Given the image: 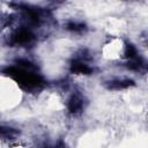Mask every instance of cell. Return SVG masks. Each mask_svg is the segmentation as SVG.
I'll use <instances>...</instances> for the list:
<instances>
[{"label": "cell", "mask_w": 148, "mask_h": 148, "mask_svg": "<svg viewBox=\"0 0 148 148\" xmlns=\"http://www.w3.org/2000/svg\"><path fill=\"white\" fill-rule=\"evenodd\" d=\"M3 73L14 77L17 81V83L22 88H25V89L36 88L43 83V80L39 75L32 74V73H27L17 67H7L6 69H3Z\"/></svg>", "instance_id": "obj_1"}, {"label": "cell", "mask_w": 148, "mask_h": 148, "mask_svg": "<svg viewBox=\"0 0 148 148\" xmlns=\"http://www.w3.org/2000/svg\"><path fill=\"white\" fill-rule=\"evenodd\" d=\"M31 39H32V35L27 29H21L13 36V43L15 44H25Z\"/></svg>", "instance_id": "obj_2"}, {"label": "cell", "mask_w": 148, "mask_h": 148, "mask_svg": "<svg viewBox=\"0 0 148 148\" xmlns=\"http://www.w3.org/2000/svg\"><path fill=\"white\" fill-rule=\"evenodd\" d=\"M133 84H134V82L132 80H112V81H110V82L106 83V87L109 89L120 90V89L128 88V87H131Z\"/></svg>", "instance_id": "obj_3"}, {"label": "cell", "mask_w": 148, "mask_h": 148, "mask_svg": "<svg viewBox=\"0 0 148 148\" xmlns=\"http://www.w3.org/2000/svg\"><path fill=\"white\" fill-rule=\"evenodd\" d=\"M71 72H73V73H80V74H89V73H91V69L87 65H84L83 62L75 60L71 65Z\"/></svg>", "instance_id": "obj_4"}, {"label": "cell", "mask_w": 148, "mask_h": 148, "mask_svg": "<svg viewBox=\"0 0 148 148\" xmlns=\"http://www.w3.org/2000/svg\"><path fill=\"white\" fill-rule=\"evenodd\" d=\"M81 108H82V101H81V98L79 96H76V95L72 96L71 99L68 101V110H69V112L75 113V112L80 111Z\"/></svg>", "instance_id": "obj_5"}, {"label": "cell", "mask_w": 148, "mask_h": 148, "mask_svg": "<svg viewBox=\"0 0 148 148\" xmlns=\"http://www.w3.org/2000/svg\"><path fill=\"white\" fill-rule=\"evenodd\" d=\"M125 57H126V58H130L131 60H132V59H135V58L138 57L136 50H135V47H134L132 44H127L126 50H125Z\"/></svg>", "instance_id": "obj_6"}, {"label": "cell", "mask_w": 148, "mask_h": 148, "mask_svg": "<svg viewBox=\"0 0 148 148\" xmlns=\"http://www.w3.org/2000/svg\"><path fill=\"white\" fill-rule=\"evenodd\" d=\"M67 29L68 30H72V31H81L84 29V24L82 23H76V22H69L67 23Z\"/></svg>", "instance_id": "obj_7"}, {"label": "cell", "mask_w": 148, "mask_h": 148, "mask_svg": "<svg viewBox=\"0 0 148 148\" xmlns=\"http://www.w3.org/2000/svg\"><path fill=\"white\" fill-rule=\"evenodd\" d=\"M16 132L12 128H7V127H0V136L1 138H5V136H12L13 134H15Z\"/></svg>", "instance_id": "obj_8"}]
</instances>
